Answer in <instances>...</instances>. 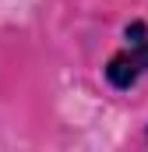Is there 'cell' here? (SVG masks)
<instances>
[{
    "label": "cell",
    "instance_id": "obj_1",
    "mask_svg": "<svg viewBox=\"0 0 148 152\" xmlns=\"http://www.w3.org/2000/svg\"><path fill=\"white\" fill-rule=\"evenodd\" d=\"M127 46L120 53H113L110 64H106V81H110L116 92H127L138 85V78L148 75V25L145 21H134L127 25Z\"/></svg>",
    "mask_w": 148,
    "mask_h": 152
}]
</instances>
